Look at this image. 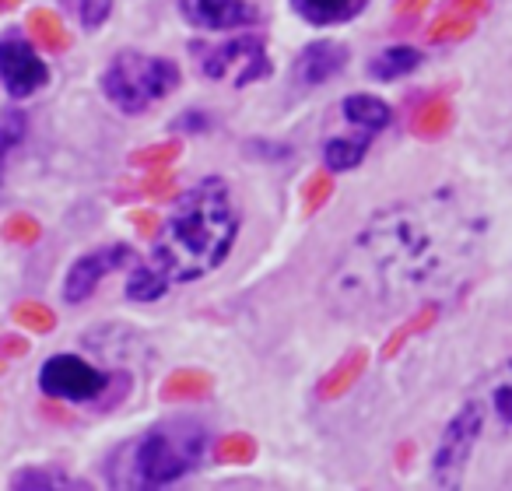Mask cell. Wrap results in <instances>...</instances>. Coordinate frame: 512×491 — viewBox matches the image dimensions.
<instances>
[{"instance_id": "cell-31", "label": "cell", "mask_w": 512, "mask_h": 491, "mask_svg": "<svg viewBox=\"0 0 512 491\" xmlns=\"http://www.w3.org/2000/svg\"><path fill=\"white\" fill-rule=\"evenodd\" d=\"M4 8H18V0H0V11Z\"/></svg>"}, {"instance_id": "cell-21", "label": "cell", "mask_w": 512, "mask_h": 491, "mask_svg": "<svg viewBox=\"0 0 512 491\" xmlns=\"http://www.w3.org/2000/svg\"><path fill=\"white\" fill-rule=\"evenodd\" d=\"M214 456H218L221 463H232V467H242V463H249V460L256 456V439H253V435L232 432V435H225V439L218 442Z\"/></svg>"}, {"instance_id": "cell-7", "label": "cell", "mask_w": 512, "mask_h": 491, "mask_svg": "<svg viewBox=\"0 0 512 491\" xmlns=\"http://www.w3.org/2000/svg\"><path fill=\"white\" fill-rule=\"evenodd\" d=\"M39 383L50 397H60V400H95L102 390H106V376L99 369H92L88 362L74 355H57L43 365L39 372Z\"/></svg>"}, {"instance_id": "cell-3", "label": "cell", "mask_w": 512, "mask_h": 491, "mask_svg": "<svg viewBox=\"0 0 512 491\" xmlns=\"http://www.w3.org/2000/svg\"><path fill=\"white\" fill-rule=\"evenodd\" d=\"M204 425L197 421H165L151 428L134 446V481L158 488V484L179 481L186 470H193L204 453Z\"/></svg>"}, {"instance_id": "cell-12", "label": "cell", "mask_w": 512, "mask_h": 491, "mask_svg": "<svg viewBox=\"0 0 512 491\" xmlns=\"http://www.w3.org/2000/svg\"><path fill=\"white\" fill-rule=\"evenodd\" d=\"M344 64H348V50H344L341 43L320 39V43H309L306 50L299 53V60H295V81L306 88L323 85V81L337 78V74L344 71Z\"/></svg>"}, {"instance_id": "cell-16", "label": "cell", "mask_w": 512, "mask_h": 491, "mask_svg": "<svg viewBox=\"0 0 512 491\" xmlns=\"http://www.w3.org/2000/svg\"><path fill=\"white\" fill-rule=\"evenodd\" d=\"M29 36L53 53H64L67 46H71V36H67L64 22H60V15H53V11H32L29 15Z\"/></svg>"}, {"instance_id": "cell-30", "label": "cell", "mask_w": 512, "mask_h": 491, "mask_svg": "<svg viewBox=\"0 0 512 491\" xmlns=\"http://www.w3.org/2000/svg\"><path fill=\"white\" fill-rule=\"evenodd\" d=\"M25 351H29V344H25L22 337H0V355L15 358V355H25Z\"/></svg>"}, {"instance_id": "cell-18", "label": "cell", "mask_w": 512, "mask_h": 491, "mask_svg": "<svg viewBox=\"0 0 512 491\" xmlns=\"http://www.w3.org/2000/svg\"><path fill=\"white\" fill-rule=\"evenodd\" d=\"M362 369H365V355H362V351H351V355L344 358L334 372H327V376L320 379V386H316V397H320V400L341 397V393L348 390L358 376H362Z\"/></svg>"}, {"instance_id": "cell-9", "label": "cell", "mask_w": 512, "mask_h": 491, "mask_svg": "<svg viewBox=\"0 0 512 491\" xmlns=\"http://www.w3.org/2000/svg\"><path fill=\"white\" fill-rule=\"evenodd\" d=\"M46 78H50V71H46V64L36 57V50L29 43H22L15 36L0 39V81L15 99L39 92L46 85Z\"/></svg>"}, {"instance_id": "cell-26", "label": "cell", "mask_w": 512, "mask_h": 491, "mask_svg": "<svg viewBox=\"0 0 512 491\" xmlns=\"http://www.w3.org/2000/svg\"><path fill=\"white\" fill-rule=\"evenodd\" d=\"M39 235H43V228H39V221L32 218V214H11V218L4 221V239H8V242L32 246Z\"/></svg>"}, {"instance_id": "cell-24", "label": "cell", "mask_w": 512, "mask_h": 491, "mask_svg": "<svg viewBox=\"0 0 512 491\" xmlns=\"http://www.w3.org/2000/svg\"><path fill=\"white\" fill-rule=\"evenodd\" d=\"M64 4L74 11V18H78L85 29H99L109 18V11H113V0H64Z\"/></svg>"}, {"instance_id": "cell-6", "label": "cell", "mask_w": 512, "mask_h": 491, "mask_svg": "<svg viewBox=\"0 0 512 491\" xmlns=\"http://www.w3.org/2000/svg\"><path fill=\"white\" fill-rule=\"evenodd\" d=\"M481 435H484L481 411H477L474 400H467V404L456 411V418L446 425L439 449H435V460H432L435 481L446 484V488L460 484L463 467H467L470 453H474V446H477V439H481Z\"/></svg>"}, {"instance_id": "cell-29", "label": "cell", "mask_w": 512, "mask_h": 491, "mask_svg": "<svg viewBox=\"0 0 512 491\" xmlns=\"http://www.w3.org/2000/svg\"><path fill=\"white\" fill-rule=\"evenodd\" d=\"M130 221H134V228L144 235V239H155V235H158V225H162L155 211H134V214H130Z\"/></svg>"}, {"instance_id": "cell-15", "label": "cell", "mask_w": 512, "mask_h": 491, "mask_svg": "<svg viewBox=\"0 0 512 491\" xmlns=\"http://www.w3.org/2000/svg\"><path fill=\"white\" fill-rule=\"evenodd\" d=\"M211 386H214L211 372H204V369H176L162 383V400H172V404H179V400H204L207 393H211Z\"/></svg>"}, {"instance_id": "cell-20", "label": "cell", "mask_w": 512, "mask_h": 491, "mask_svg": "<svg viewBox=\"0 0 512 491\" xmlns=\"http://www.w3.org/2000/svg\"><path fill=\"white\" fill-rule=\"evenodd\" d=\"M11 316H15V323H22L25 330H32V334H50V330L57 327V316H53V309H46L43 302H18V306L11 309Z\"/></svg>"}, {"instance_id": "cell-4", "label": "cell", "mask_w": 512, "mask_h": 491, "mask_svg": "<svg viewBox=\"0 0 512 491\" xmlns=\"http://www.w3.org/2000/svg\"><path fill=\"white\" fill-rule=\"evenodd\" d=\"M179 85V67L165 57H148V53H120L102 74V92L120 113L141 116L155 102L172 95Z\"/></svg>"}, {"instance_id": "cell-27", "label": "cell", "mask_w": 512, "mask_h": 491, "mask_svg": "<svg viewBox=\"0 0 512 491\" xmlns=\"http://www.w3.org/2000/svg\"><path fill=\"white\" fill-rule=\"evenodd\" d=\"M330 193H334V179H330V172H316V176L306 183V190H302V204H306V214L320 211V207L327 204Z\"/></svg>"}, {"instance_id": "cell-17", "label": "cell", "mask_w": 512, "mask_h": 491, "mask_svg": "<svg viewBox=\"0 0 512 491\" xmlns=\"http://www.w3.org/2000/svg\"><path fill=\"white\" fill-rule=\"evenodd\" d=\"M418 64H421L418 50H411V46H390V50H383L372 60V78H379V81L404 78V74H411Z\"/></svg>"}, {"instance_id": "cell-25", "label": "cell", "mask_w": 512, "mask_h": 491, "mask_svg": "<svg viewBox=\"0 0 512 491\" xmlns=\"http://www.w3.org/2000/svg\"><path fill=\"white\" fill-rule=\"evenodd\" d=\"M176 155H179V141H162V144H148V148L134 151L130 162L141 165V169H165Z\"/></svg>"}, {"instance_id": "cell-19", "label": "cell", "mask_w": 512, "mask_h": 491, "mask_svg": "<svg viewBox=\"0 0 512 491\" xmlns=\"http://www.w3.org/2000/svg\"><path fill=\"white\" fill-rule=\"evenodd\" d=\"M365 148H369V141H365V137H334V141H327V148H323L327 169L330 172L355 169V165L365 158Z\"/></svg>"}, {"instance_id": "cell-5", "label": "cell", "mask_w": 512, "mask_h": 491, "mask_svg": "<svg viewBox=\"0 0 512 491\" xmlns=\"http://www.w3.org/2000/svg\"><path fill=\"white\" fill-rule=\"evenodd\" d=\"M200 71L211 81H225V85H249L271 74V60L264 53L260 39H232V43H218L211 50L200 53Z\"/></svg>"}, {"instance_id": "cell-2", "label": "cell", "mask_w": 512, "mask_h": 491, "mask_svg": "<svg viewBox=\"0 0 512 491\" xmlns=\"http://www.w3.org/2000/svg\"><path fill=\"white\" fill-rule=\"evenodd\" d=\"M235 235H239V211L232 190L225 179L207 176L179 197L144 271L162 285V292L190 285L221 267V260L232 253Z\"/></svg>"}, {"instance_id": "cell-8", "label": "cell", "mask_w": 512, "mask_h": 491, "mask_svg": "<svg viewBox=\"0 0 512 491\" xmlns=\"http://www.w3.org/2000/svg\"><path fill=\"white\" fill-rule=\"evenodd\" d=\"M134 264V250L123 246V242H113V246H102V250H92L85 257L74 260V267L67 271L64 281V299L67 302H85L88 295L99 288V281L106 274H113L116 267Z\"/></svg>"}, {"instance_id": "cell-1", "label": "cell", "mask_w": 512, "mask_h": 491, "mask_svg": "<svg viewBox=\"0 0 512 491\" xmlns=\"http://www.w3.org/2000/svg\"><path fill=\"white\" fill-rule=\"evenodd\" d=\"M484 239V214L463 193L442 190L383 207L323 281L337 316H390L453 281Z\"/></svg>"}, {"instance_id": "cell-28", "label": "cell", "mask_w": 512, "mask_h": 491, "mask_svg": "<svg viewBox=\"0 0 512 491\" xmlns=\"http://www.w3.org/2000/svg\"><path fill=\"white\" fill-rule=\"evenodd\" d=\"M172 190H176V176H172V172H165V169H155L141 183V193H148V197H155V200L172 197Z\"/></svg>"}, {"instance_id": "cell-11", "label": "cell", "mask_w": 512, "mask_h": 491, "mask_svg": "<svg viewBox=\"0 0 512 491\" xmlns=\"http://www.w3.org/2000/svg\"><path fill=\"white\" fill-rule=\"evenodd\" d=\"M481 411L484 428H498L509 432L512 428V358H505L491 376H484V383L470 397Z\"/></svg>"}, {"instance_id": "cell-10", "label": "cell", "mask_w": 512, "mask_h": 491, "mask_svg": "<svg viewBox=\"0 0 512 491\" xmlns=\"http://www.w3.org/2000/svg\"><path fill=\"white\" fill-rule=\"evenodd\" d=\"M179 11L186 22L207 32L246 29L256 22V8L249 0H179Z\"/></svg>"}, {"instance_id": "cell-14", "label": "cell", "mask_w": 512, "mask_h": 491, "mask_svg": "<svg viewBox=\"0 0 512 491\" xmlns=\"http://www.w3.org/2000/svg\"><path fill=\"white\" fill-rule=\"evenodd\" d=\"M365 0H292V8L306 18L309 25H337L348 22L362 11Z\"/></svg>"}, {"instance_id": "cell-22", "label": "cell", "mask_w": 512, "mask_h": 491, "mask_svg": "<svg viewBox=\"0 0 512 491\" xmlns=\"http://www.w3.org/2000/svg\"><path fill=\"white\" fill-rule=\"evenodd\" d=\"M11 488H78L71 477H64L60 470H18L11 477Z\"/></svg>"}, {"instance_id": "cell-13", "label": "cell", "mask_w": 512, "mask_h": 491, "mask_svg": "<svg viewBox=\"0 0 512 491\" xmlns=\"http://www.w3.org/2000/svg\"><path fill=\"white\" fill-rule=\"evenodd\" d=\"M344 120L351 127H362L365 134H379L390 123V106L376 95H348L344 99Z\"/></svg>"}, {"instance_id": "cell-23", "label": "cell", "mask_w": 512, "mask_h": 491, "mask_svg": "<svg viewBox=\"0 0 512 491\" xmlns=\"http://www.w3.org/2000/svg\"><path fill=\"white\" fill-rule=\"evenodd\" d=\"M25 137V116L18 109H0V165Z\"/></svg>"}]
</instances>
